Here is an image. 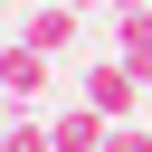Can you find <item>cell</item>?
<instances>
[{
  "mask_svg": "<svg viewBox=\"0 0 152 152\" xmlns=\"http://www.w3.org/2000/svg\"><path fill=\"white\" fill-rule=\"evenodd\" d=\"M76 95H86L104 124H133V114H142V76H133L124 57H95V66L76 76Z\"/></svg>",
  "mask_w": 152,
  "mask_h": 152,
  "instance_id": "obj_1",
  "label": "cell"
},
{
  "mask_svg": "<svg viewBox=\"0 0 152 152\" xmlns=\"http://www.w3.org/2000/svg\"><path fill=\"white\" fill-rule=\"evenodd\" d=\"M48 86H57V57L28 48V38H10V48H0V95H10V104H38Z\"/></svg>",
  "mask_w": 152,
  "mask_h": 152,
  "instance_id": "obj_2",
  "label": "cell"
},
{
  "mask_svg": "<svg viewBox=\"0 0 152 152\" xmlns=\"http://www.w3.org/2000/svg\"><path fill=\"white\" fill-rule=\"evenodd\" d=\"M76 19H86L76 0H28L19 38H28V48H48V57H66V48H76Z\"/></svg>",
  "mask_w": 152,
  "mask_h": 152,
  "instance_id": "obj_3",
  "label": "cell"
},
{
  "mask_svg": "<svg viewBox=\"0 0 152 152\" xmlns=\"http://www.w3.org/2000/svg\"><path fill=\"white\" fill-rule=\"evenodd\" d=\"M48 133H57V152H104V133H114V124H104V114L76 95L66 114H48Z\"/></svg>",
  "mask_w": 152,
  "mask_h": 152,
  "instance_id": "obj_4",
  "label": "cell"
},
{
  "mask_svg": "<svg viewBox=\"0 0 152 152\" xmlns=\"http://www.w3.org/2000/svg\"><path fill=\"white\" fill-rule=\"evenodd\" d=\"M0 152H57V133H48V114H38V104H19V114L0 124Z\"/></svg>",
  "mask_w": 152,
  "mask_h": 152,
  "instance_id": "obj_5",
  "label": "cell"
},
{
  "mask_svg": "<svg viewBox=\"0 0 152 152\" xmlns=\"http://www.w3.org/2000/svg\"><path fill=\"white\" fill-rule=\"evenodd\" d=\"M114 57L152 86V10H142V19H114Z\"/></svg>",
  "mask_w": 152,
  "mask_h": 152,
  "instance_id": "obj_6",
  "label": "cell"
},
{
  "mask_svg": "<svg viewBox=\"0 0 152 152\" xmlns=\"http://www.w3.org/2000/svg\"><path fill=\"white\" fill-rule=\"evenodd\" d=\"M104 152H152V124H142V114H133V124H114V133H104Z\"/></svg>",
  "mask_w": 152,
  "mask_h": 152,
  "instance_id": "obj_7",
  "label": "cell"
},
{
  "mask_svg": "<svg viewBox=\"0 0 152 152\" xmlns=\"http://www.w3.org/2000/svg\"><path fill=\"white\" fill-rule=\"evenodd\" d=\"M76 10H104V19H114V0H76Z\"/></svg>",
  "mask_w": 152,
  "mask_h": 152,
  "instance_id": "obj_8",
  "label": "cell"
},
{
  "mask_svg": "<svg viewBox=\"0 0 152 152\" xmlns=\"http://www.w3.org/2000/svg\"><path fill=\"white\" fill-rule=\"evenodd\" d=\"M0 19H10V0H0Z\"/></svg>",
  "mask_w": 152,
  "mask_h": 152,
  "instance_id": "obj_9",
  "label": "cell"
},
{
  "mask_svg": "<svg viewBox=\"0 0 152 152\" xmlns=\"http://www.w3.org/2000/svg\"><path fill=\"white\" fill-rule=\"evenodd\" d=\"M142 124H152V114H142Z\"/></svg>",
  "mask_w": 152,
  "mask_h": 152,
  "instance_id": "obj_10",
  "label": "cell"
}]
</instances>
